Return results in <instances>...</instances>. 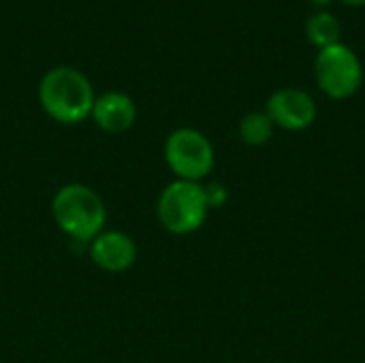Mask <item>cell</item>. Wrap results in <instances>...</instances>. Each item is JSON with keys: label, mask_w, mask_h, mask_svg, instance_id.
Wrapping results in <instances>:
<instances>
[{"label": "cell", "mask_w": 365, "mask_h": 363, "mask_svg": "<svg viewBox=\"0 0 365 363\" xmlns=\"http://www.w3.org/2000/svg\"><path fill=\"white\" fill-rule=\"evenodd\" d=\"M94 90L90 79L75 66H53L38 83V101L47 116L62 124H77L92 113Z\"/></svg>", "instance_id": "6da1fadb"}, {"label": "cell", "mask_w": 365, "mask_h": 363, "mask_svg": "<svg viewBox=\"0 0 365 363\" xmlns=\"http://www.w3.org/2000/svg\"><path fill=\"white\" fill-rule=\"evenodd\" d=\"M51 214L56 225L75 242H92L103 233L107 220L103 199L83 184L62 186L51 201Z\"/></svg>", "instance_id": "7a4b0ae2"}, {"label": "cell", "mask_w": 365, "mask_h": 363, "mask_svg": "<svg viewBox=\"0 0 365 363\" xmlns=\"http://www.w3.org/2000/svg\"><path fill=\"white\" fill-rule=\"evenodd\" d=\"M207 212L210 208L199 182L175 180L160 193L158 220L167 231L175 235H188L201 229Z\"/></svg>", "instance_id": "3957f363"}, {"label": "cell", "mask_w": 365, "mask_h": 363, "mask_svg": "<svg viewBox=\"0 0 365 363\" xmlns=\"http://www.w3.org/2000/svg\"><path fill=\"white\" fill-rule=\"evenodd\" d=\"M314 77L319 88L336 101L357 94L364 81V66L357 53L344 43L319 49L314 62Z\"/></svg>", "instance_id": "277c9868"}, {"label": "cell", "mask_w": 365, "mask_h": 363, "mask_svg": "<svg viewBox=\"0 0 365 363\" xmlns=\"http://www.w3.org/2000/svg\"><path fill=\"white\" fill-rule=\"evenodd\" d=\"M165 160L178 180L201 182L214 169V148L197 128H178L165 141Z\"/></svg>", "instance_id": "5b68a950"}, {"label": "cell", "mask_w": 365, "mask_h": 363, "mask_svg": "<svg viewBox=\"0 0 365 363\" xmlns=\"http://www.w3.org/2000/svg\"><path fill=\"white\" fill-rule=\"evenodd\" d=\"M265 113L272 118L274 126L284 131H306L317 120V103L314 98L299 88H282L276 90L267 105Z\"/></svg>", "instance_id": "8992f818"}, {"label": "cell", "mask_w": 365, "mask_h": 363, "mask_svg": "<svg viewBox=\"0 0 365 363\" xmlns=\"http://www.w3.org/2000/svg\"><path fill=\"white\" fill-rule=\"evenodd\" d=\"M90 259L105 272H126L137 261V246L122 231H103L90 242Z\"/></svg>", "instance_id": "52a82bcc"}, {"label": "cell", "mask_w": 365, "mask_h": 363, "mask_svg": "<svg viewBox=\"0 0 365 363\" xmlns=\"http://www.w3.org/2000/svg\"><path fill=\"white\" fill-rule=\"evenodd\" d=\"M94 122L107 133H124L137 120V105L124 92H105L94 98L92 113Z\"/></svg>", "instance_id": "ba28073f"}, {"label": "cell", "mask_w": 365, "mask_h": 363, "mask_svg": "<svg viewBox=\"0 0 365 363\" xmlns=\"http://www.w3.org/2000/svg\"><path fill=\"white\" fill-rule=\"evenodd\" d=\"M306 36L317 49L340 43V21L327 11H317L306 21Z\"/></svg>", "instance_id": "9c48e42d"}, {"label": "cell", "mask_w": 365, "mask_h": 363, "mask_svg": "<svg viewBox=\"0 0 365 363\" xmlns=\"http://www.w3.org/2000/svg\"><path fill=\"white\" fill-rule=\"evenodd\" d=\"M274 135V122L265 111H250L240 120V137L246 145L261 148Z\"/></svg>", "instance_id": "30bf717a"}, {"label": "cell", "mask_w": 365, "mask_h": 363, "mask_svg": "<svg viewBox=\"0 0 365 363\" xmlns=\"http://www.w3.org/2000/svg\"><path fill=\"white\" fill-rule=\"evenodd\" d=\"M203 193H205V201H207L210 210L222 208L229 199V193H227L225 184H220V182H210L207 186H203Z\"/></svg>", "instance_id": "8fae6325"}, {"label": "cell", "mask_w": 365, "mask_h": 363, "mask_svg": "<svg viewBox=\"0 0 365 363\" xmlns=\"http://www.w3.org/2000/svg\"><path fill=\"white\" fill-rule=\"evenodd\" d=\"M310 4H314V6H327L331 0H308Z\"/></svg>", "instance_id": "7c38bea8"}, {"label": "cell", "mask_w": 365, "mask_h": 363, "mask_svg": "<svg viewBox=\"0 0 365 363\" xmlns=\"http://www.w3.org/2000/svg\"><path fill=\"white\" fill-rule=\"evenodd\" d=\"M342 2H346V4H353V6H361V4H365V0H342Z\"/></svg>", "instance_id": "4fadbf2b"}]
</instances>
